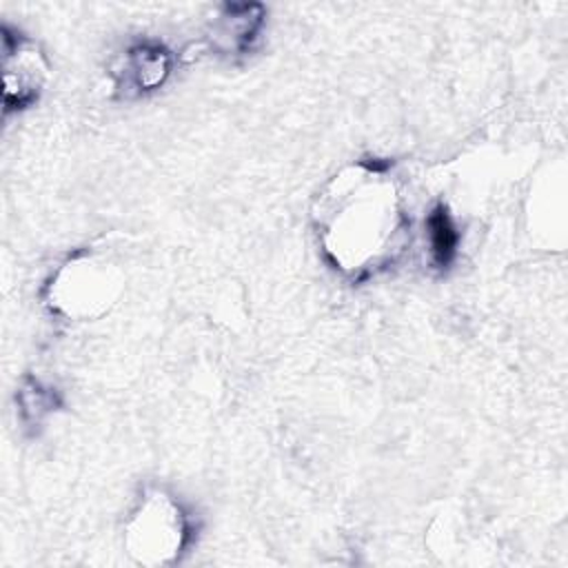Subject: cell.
Here are the masks:
<instances>
[{
    "instance_id": "obj_1",
    "label": "cell",
    "mask_w": 568,
    "mask_h": 568,
    "mask_svg": "<svg viewBox=\"0 0 568 568\" xmlns=\"http://www.w3.org/2000/svg\"><path fill=\"white\" fill-rule=\"evenodd\" d=\"M359 164V171L333 180L324 193L322 242L328 257L344 271L366 268L388 251L399 231L395 191Z\"/></svg>"
},
{
    "instance_id": "obj_2",
    "label": "cell",
    "mask_w": 568,
    "mask_h": 568,
    "mask_svg": "<svg viewBox=\"0 0 568 568\" xmlns=\"http://www.w3.org/2000/svg\"><path fill=\"white\" fill-rule=\"evenodd\" d=\"M189 524L182 508L164 495H151L129 524L131 555L146 566L169 564L184 548Z\"/></svg>"
},
{
    "instance_id": "obj_3",
    "label": "cell",
    "mask_w": 568,
    "mask_h": 568,
    "mask_svg": "<svg viewBox=\"0 0 568 568\" xmlns=\"http://www.w3.org/2000/svg\"><path fill=\"white\" fill-rule=\"evenodd\" d=\"M47 80L42 51L9 24L2 27V106L22 111L38 102Z\"/></svg>"
},
{
    "instance_id": "obj_4",
    "label": "cell",
    "mask_w": 568,
    "mask_h": 568,
    "mask_svg": "<svg viewBox=\"0 0 568 568\" xmlns=\"http://www.w3.org/2000/svg\"><path fill=\"white\" fill-rule=\"evenodd\" d=\"M171 73V53L162 44H133L113 67L118 89L124 95H138L158 89Z\"/></svg>"
},
{
    "instance_id": "obj_5",
    "label": "cell",
    "mask_w": 568,
    "mask_h": 568,
    "mask_svg": "<svg viewBox=\"0 0 568 568\" xmlns=\"http://www.w3.org/2000/svg\"><path fill=\"white\" fill-rule=\"evenodd\" d=\"M264 27L262 4H224L217 27L213 31L215 40L233 53H246L253 49L260 31Z\"/></svg>"
},
{
    "instance_id": "obj_6",
    "label": "cell",
    "mask_w": 568,
    "mask_h": 568,
    "mask_svg": "<svg viewBox=\"0 0 568 568\" xmlns=\"http://www.w3.org/2000/svg\"><path fill=\"white\" fill-rule=\"evenodd\" d=\"M428 226V237H430V251H433V260L439 268H446L457 253V244H459V233L450 220V213L444 204H437L426 220Z\"/></svg>"
},
{
    "instance_id": "obj_7",
    "label": "cell",
    "mask_w": 568,
    "mask_h": 568,
    "mask_svg": "<svg viewBox=\"0 0 568 568\" xmlns=\"http://www.w3.org/2000/svg\"><path fill=\"white\" fill-rule=\"evenodd\" d=\"M16 399H18V406H20V417L27 426H40L42 419L60 406L58 393L53 388L42 386L33 377L24 379Z\"/></svg>"
}]
</instances>
